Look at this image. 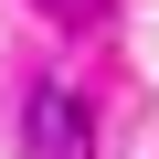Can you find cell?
I'll use <instances>...</instances> for the list:
<instances>
[{"label": "cell", "mask_w": 159, "mask_h": 159, "mask_svg": "<svg viewBox=\"0 0 159 159\" xmlns=\"http://www.w3.org/2000/svg\"><path fill=\"white\" fill-rule=\"evenodd\" d=\"M21 127H32V159H96V106H85V85H43Z\"/></svg>", "instance_id": "obj_1"}, {"label": "cell", "mask_w": 159, "mask_h": 159, "mask_svg": "<svg viewBox=\"0 0 159 159\" xmlns=\"http://www.w3.org/2000/svg\"><path fill=\"white\" fill-rule=\"evenodd\" d=\"M43 21H64V32H74V21H96V0H43Z\"/></svg>", "instance_id": "obj_2"}]
</instances>
